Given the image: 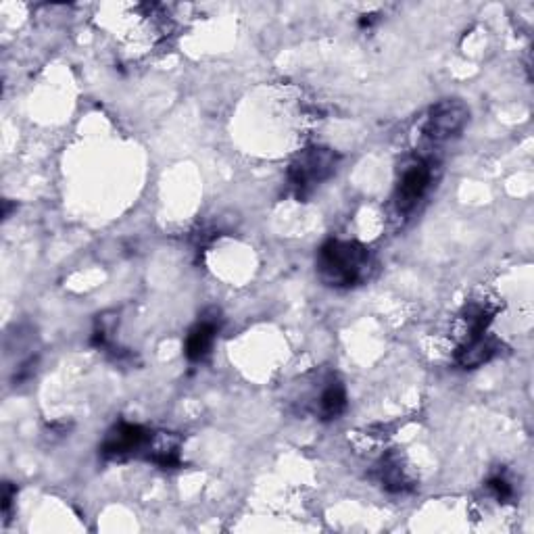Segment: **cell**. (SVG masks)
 Returning <instances> with one entry per match:
<instances>
[{
	"label": "cell",
	"mask_w": 534,
	"mask_h": 534,
	"mask_svg": "<svg viewBox=\"0 0 534 534\" xmlns=\"http://www.w3.org/2000/svg\"><path fill=\"white\" fill-rule=\"evenodd\" d=\"M372 267L370 249L355 240H328L315 257V272L330 288H355L370 278Z\"/></svg>",
	"instance_id": "obj_1"
},
{
	"label": "cell",
	"mask_w": 534,
	"mask_h": 534,
	"mask_svg": "<svg viewBox=\"0 0 534 534\" xmlns=\"http://www.w3.org/2000/svg\"><path fill=\"white\" fill-rule=\"evenodd\" d=\"M341 157L326 147L305 149L288 167V184L297 194V199H307L322 182L334 176Z\"/></svg>",
	"instance_id": "obj_2"
},
{
	"label": "cell",
	"mask_w": 534,
	"mask_h": 534,
	"mask_svg": "<svg viewBox=\"0 0 534 534\" xmlns=\"http://www.w3.org/2000/svg\"><path fill=\"white\" fill-rule=\"evenodd\" d=\"M432 176L434 163L426 157H414L401 167L395 188V207L399 213L407 215L420 205L432 184Z\"/></svg>",
	"instance_id": "obj_3"
},
{
	"label": "cell",
	"mask_w": 534,
	"mask_h": 534,
	"mask_svg": "<svg viewBox=\"0 0 534 534\" xmlns=\"http://www.w3.org/2000/svg\"><path fill=\"white\" fill-rule=\"evenodd\" d=\"M155 439V432L144 428L140 424L119 422L115 424L101 445V455L105 459H126L134 455H147L151 443Z\"/></svg>",
	"instance_id": "obj_4"
},
{
	"label": "cell",
	"mask_w": 534,
	"mask_h": 534,
	"mask_svg": "<svg viewBox=\"0 0 534 534\" xmlns=\"http://www.w3.org/2000/svg\"><path fill=\"white\" fill-rule=\"evenodd\" d=\"M468 121H470V107L464 101L445 99L430 109L426 117L424 134L432 142H445L464 132Z\"/></svg>",
	"instance_id": "obj_5"
},
{
	"label": "cell",
	"mask_w": 534,
	"mask_h": 534,
	"mask_svg": "<svg viewBox=\"0 0 534 534\" xmlns=\"http://www.w3.org/2000/svg\"><path fill=\"white\" fill-rule=\"evenodd\" d=\"M220 326H222L220 309H207L201 315V320L190 328L184 347V353L190 363H201L209 357L217 332H220Z\"/></svg>",
	"instance_id": "obj_6"
},
{
	"label": "cell",
	"mask_w": 534,
	"mask_h": 534,
	"mask_svg": "<svg viewBox=\"0 0 534 534\" xmlns=\"http://www.w3.org/2000/svg\"><path fill=\"white\" fill-rule=\"evenodd\" d=\"M374 478L386 493L393 495H405L416 489L414 478L409 476L405 468V457L397 451L380 457V461L374 466Z\"/></svg>",
	"instance_id": "obj_7"
},
{
	"label": "cell",
	"mask_w": 534,
	"mask_h": 534,
	"mask_svg": "<svg viewBox=\"0 0 534 534\" xmlns=\"http://www.w3.org/2000/svg\"><path fill=\"white\" fill-rule=\"evenodd\" d=\"M503 343L497 336L484 332L474 338H466L455 351V363L464 370H476L482 368L484 363L493 361L497 355H501Z\"/></svg>",
	"instance_id": "obj_8"
},
{
	"label": "cell",
	"mask_w": 534,
	"mask_h": 534,
	"mask_svg": "<svg viewBox=\"0 0 534 534\" xmlns=\"http://www.w3.org/2000/svg\"><path fill=\"white\" fill-rule=\"evenodd\" d=\"M349 407V397L345 384L336 376H330L324 386L320 388V395L315 399L313 414L322 422H332L341 418Z\"/></svg>",
	"instance_id": "obj_9"
},
{
	"label": "cell",
	"mask_w": 534,
	"mask_h": 534,
	"mask_svg": "<svg viewBox=\"0 0 534 534\" xmlns=\"http://www.w3.org/2000/svg\"><path fill=\"white\" fill-rule=\"evenodd\" d=\"M144 459H149L151 464L159 466L161 470H176L182 466V455H180V441L174 439L172 434H161L157 436L144 455Z\"/></svg>",
	"instance_id": "obj_10"
},
{
	"label": "cell",
	"mask_w": 534,
	"mask_h": 534,
	"mask_svg": "<svg viewBox=\"0 0 534 534\" xmlns=\"http://www.w3.org/2000/svg\"><path fill=\"white\" fill-rule=\"evenodd\" d=\"M493 315L495 311L487 303H474V301L468 303L464 311H461V322H464L466 326V338H474V336L489 332Z\"/></svg>",
	"instance_id": "obj_11"
},
{
	"label": "cell",
	"mask_w": 534,
	"mask_h": 534,
	"mask_svg": "<svg viewBox=\"0 0 534 534\" xmlns=\"http://www.w3.org/2000/svg\"><path fill=\"white\" fill-rule=\"evenodd\" d=\"M487 489L491 491V495H493L499 503H507L509 499H514V495H516L512 480H509L503 472L493 474V476L487 480Z\"/></svg>",
	"instance_id": "obj_12"
},
{
	"label": "cell",
	"mask_w": 534,
	"mask_h": 534,
	"mask_svg": "<svg viewBox=\"0 0 534 534\" xmlns=\"http://www.w3.org/2000/svg\"><path fill=\"white\" fill-rule=\"evenodd\" d=\"M15 487L11 482H5L3 487V516H5V524L9 522V514H11V505H13V499H15Z\"/></svg>",
	"instance_id": "obj_13"
}]
</instances>
